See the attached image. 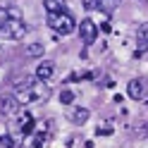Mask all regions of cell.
<instances>
[{
	"label": "cell",
	"instance_id": "cell-1",
	"mask_svg": "<svg viewBox=\"0 0 148 148\" xmlns=\"http://www.w3.org/2000/svg\"><path fill=\"white\" fill-rule=\"evenodd\" d=\"M45 24H48V29H53L55 34H60V36H69V34H74V29H77V19H74L69 12L48 14L45 17Z\"/></svg>",
	"mask_w": 148,
	"mask_h": 148
},
{
	"label": "cell",
	"instance_id": "cell-2",
	"mask_svg": "<svg viewBox=\"0 0 148 148\" xmlns=\"http://www.w3.org/2000/svg\"><path fill=\"white\" fill-rule=\"evenodd\" d=\"M0 36H5L7 41H19L26 36V24L17 14H10L0 22Z\"/></svg>",
	"mask_w": 148,
	"mask_h": 148
},
{
	"label": "cell",
	"instance_id": "cell-3",
	"mask_svg": "<svg viewBox=\"0 0 148 148\" xmlns=\"http://www.w3.org/2000/svg\"><path fill=\"white\" fill-rule=\"evenodd\" d=\"M79 38H81V43H84L86 48L96 43V38H98V26H96L93 19H81V24H79Z\"/></svg>",
	"mask_w": 148,
	"mask_h": 148
},
{
	"label": "cell",
	"instance_id": "cell-4",
	"mask_svg": "<svg viewBox=\"0 0 148 148\" xmlns=\"http://www.w3.org/2000/svg\"><path fill=\"white\" fill-rule=\"evenodd\" d=\"M19 110H22V100L17 98L14 93H5V96H0V112H3L5 117L19 115Z\"/></svg>",
	"mask_w": 148,
	"mask_h": 148
},
{
	"label": "cell",
	"instance_id": "cell-5",
	"mask_svg": "<svg viewBox=\"0 0 148 148\" xmlns=\"http://www.w3.org/2000/svg\"><path fill=\"white\" fill-rule=\"evenodd\" d=\"M127 93L132 100H146L148 98V81L141 79V77H136L129 81V86H127Z\"/></svg>",
	"mask_w": 148,
	"mask_h": 148
},
{
	"label": "cell",
	"instance_id": "cell-6",
	"mask_svg": "<svg viewBox=\"0 0 148 148\" xmlns=\"http://www.w3.org/2000/svg\"><path fill=\"white\" fill-rule=\"evenodd\" d=\"M53 74H55V62L53 60H41L34 77L38 79V81H48V79H53Z\"/></svg>",
	"mask_w": 148,
	"mask_h": 148
},
{
	"label": "cell",
	"instance_id": "cell-7",
	"mask_svg": "<svg viewBox=\"0 0 148 148\" xmlns=\"http://www.w3.org/2000/svg\"><path fill=\"white\" fill-rule=\"evenodd\" d=\"M43 7H45V14H60V12H67V0H43Z\"/></svg>",
	"mask_w": 148,
	"mask_h": 148
},
{
	"label": "cell",
	"instance_id": "cell-8",
	"mask_svg": "<svg viewBox=\"0 0 148 148\" xmlns=\"http://www.w3.org/2000/svg\"><path fill=\"white\" fill-rule=\"evenodd\" d=\"M88 117H91V110L88 108H74L72 110V115H69V119H72V124H86L88 122Z\"/></svg>",
	"mask_w": 148,
	"mask_h": 148
},
{
	"label": "cell",
	"instance_id": "cell-9",
	"mask_svg": "<svg viewBox=\"0 0 148 148\" xmlns=\"http://www.w3.org/2000/svg\"><path fill=\"white\" fill-rule=\"evenodd\" d=\"M136 43H138V50H148V22L138 24V29H136Z\"/></svg>",
	"mask_w": 148,
	"mask_h": 148
},
{
	"label": "cell",
	"instance_id": "cell-10",
	"mask_svg": "<svg viewBox=\"0 0 148 148\" xmlns=\"http://www.w3.org/2000/svg\"><path fill=\"white\" fill-rule=\"evenodd\" d=\"M19 132H22L24 136H29V134L34 132V117H31L29 112H24V117H19Z\"/></svg>",
	"mask_w": 148,
	"mask_h": 148
},
{
	"label": "cell",
	"instance_id": "cell-11",
	"mask_svg": "<svg viewBox=\"0 0 148 148\" xmlns=\"http://www.w3.org/2000/svg\"><path fill=\"white\" fill-rule=\"evenodd\" d=\"M119 3H122V0H100L98 10L103 12V14H108V17H110V14H112V12L117 10V5H119Z\"/></svg>",
	"mask_w": 148,
	"mask_h": 148
},
{
	"label": "cell",
	"instance_id": "cell-12",
	"mask_svg": "<svg viewBox=\"0 0 148 148\" xmlns=\"http://www.w3.org/2000/svg\"><path fill=\"white\" fill-rule=\"evenodd\" d=\"M24 55H26V58H43V45H41V43H31V45H26Z\"/></svg>",
	"mask_w": 148,
	"mask_h": 148
},
{
	"label": "cell",
	"instance_id": "cell-13",
	"mask_svg": "<svg viewBox=\"0 0 148 148\" xmlns=\"http://www.w3.org/2000/svg\"><path fill=\"white\" fill-rule=\"evenodd\" d=\"M0 148H14V138L10 134H0Z\"/></svg>",
	"mask_w": 148,
	"mask_h": 148
},
{
	"label": "cell",
	"instance_id": "cell-14",
	"mask_svg": "<svg viewBox=\"0 0 148 148\" xmlns=\"http://www.w3.org/2000/svg\"><path fill=\"white\" fill-rule=\"evenodd\" d=\"M60 100H62V103H64V105H69V103H72V100H74V93H72V91H67V88H64V91H62V93H60Z\"/></svg>",
	"mask_w": 148,
	"mask_h": 148
},
{
	"label": "cell",
	"instance_id": "cell-15",
	"mask_svg": "<svg viewBox=\"0 0 148 148\" xmlns=\"http://www.w3.org/2000/svg\"><path fill=\"white\" fill-rule=\"evenodd\" d=\"M81 5H84L86 10H98V5H100V0H81Z\"/></svg>",
	"mask_w": 148,
	"mask_h": 148
}]
</instances>
